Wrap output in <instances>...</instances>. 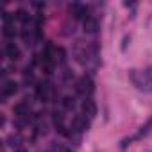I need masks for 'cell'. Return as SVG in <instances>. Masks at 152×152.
<instances>
[{
    "label": "cell",
    "mask_w": 152,
    "mask_h": 152,
    "mask_svg": "<svg viewBox=\"0 0 152 152\" xmlns=\"http://www.w3.org/2000/svg\"><path fill=\"white\" fill-rule=\"evenodd\" d=\"M129 79L140 91H145V93L152 91V79L148 77L147 70H131L129 72Z\"/></svg>",
    "instance_id": "obj_1"
},
{
    "label": "cell",
    "mask_w": 152,
    "mask_h": 152,
    "mask_svg": "<svg viewBox=\"0 0 152 152\" xmlns=\"http://www.w3.org/2000/svg\"><path fill=\"white\" fill-rule=\"evenodd\" d=\"M56 95H57V91H56L54 84L48 83V81L39 83L38 88H36V97H38L39 102H54L56 100Z\"/></svg>",
    "instance_id": "obj_2"
},
{
    "label": "cell",
    "mask_w": 152,
    "mask_h": 152,
    "mask_svg": "<svg viewBox=\"0 0 152 152\" xmlns=\"http://www.w3.org/2000/svg\"><path fill=\"white\" fill-rule=\"evenodd\" d=\"M95 91V83L90 75H83V77L77 81V93H81L83 97L90 99V95Z\"/></svg>",
    "instance_id": "obj_3"
},
{
    "label": "cell",
    "mask_w": 152,
    "mask_h": 152,
    "mask_svg": "<svg viewBox=\"0 0 152 152\" xmlns=\"http://www.w3.org/2000/svg\"><path fill=\"white\" fill-rule=\"evenodd\" d=\"M88 127H90V122H88V118L84 115L73 116V120H72V131H75V132H84V131H88Z\"/></svg>",
    "instance_id": "obj_4"
},
{
    "label": "cell",
    "mask_w": 152,
    "mask_h": 152,
    "mask_svg": "<svg viewBox=\"0 0 152 152\" xmlns=\"http://www.w3.org/2000/svg\"><path fill=\"white\" fill-rule=\"evenodd\" d=\"M13 113H15L16 118H29V120H32L31 106H29L27 102H20V104H16V106L13 107Z\"/></svg>",
    "instance_id": "obj_5"
},
{
    "label": "cell",
    "mask_w": 152,
    "mask_h": 152,
    "mask_svg": "<svg viewBox=\"0 0 152 152\" xmlns=\"http://www.w3.org/2000/svg\"><path fill=\"white\" fill-rule=\"evenodd\" d=\"M83 115L86 118H95V115H97V104L91 99H86L83 102Z\"/></svg>",
    "instance_id": "obj_6"
},
{
    "label": "cell",
    "mask_w": 152,
    "mask_h": 152,
    "mask_svg": "<svg viewBox=\"0 0 152 152\" xmlns=\"http://www.w3.org/2000/svg\"><path fill=\"white\" fill-rule=\"evenodd\" d=\"M84 32H88V34H95V32H99V20L97 18H93V16H88L86 20H84Z\"/></svg>",
    "instance_id": "obj_7"
},
{
    "label": "cell",
    "mask_w": 152,
    "mask_h": 152,
    "mask_svg": "<svg viewBox=\"0 0 152 152\" xmlns=\"http://www.w3.org/2000/svg\"><path fill=\"white\" fill-rule=\"evenodd\" d=\"M70 11H72V15H73L75 18H83V20L88 18V9H86V6H83V4H73V6L70 7Z\"/></svg>",
    "instance_id": "obj_8"
},
{
    "label": "cell",
    "mask_w": 152,
    "mask_h": 152,
    "mask_svg": "<svg viewBox=\"0 0 152 152\" xmlns=\"http://www.w3.org/2000/svg\"><path fill=\"white\" fill-rule=\"evenodd\" d=\"M6 143H7V147H11V148H20V147H22V143H23V138H22V134L13 132V134H9V136H7Z\"/></svg>",
    "instance_id": "obj_9"
},
{
    "label": "cell",
    "mask_w": 152,
    "mask_h": 152,
    "mask_svg": "<svg viewBox=\"0 0 152 152\" xmlns=\"http://www.w3.org/2000/svg\"><path fill=\"white\" fill-rule=\"evenodd\" d=\"M4 54H6V57H9V59H18L20 57V48L15 45V43H7L6 47H4Z\"/></svg>",
    "instance_id": "obj_10"
},
{
    "label": "cell",
    "mask_w": 152,
    "mask_h": 152,
    "mask_svg": "<svg viewBox=\"0 0 152 152\" xmlns=\"http://www.w3.org/2000/svg\"><path fill=\"white\" fill-rule=\"evenodd\" d=\"M16 91H18V84H16L15 81H6V83H4V86H2L4 97H11V95H15Z\"/></svg>",
    "instance_id": "obj_11"
},
{
    "label": "cell",
    "mask_w": 152,
    "mask_h": 152,
    "mask_svg": "<svg viewBox=\"0 0 152 152\" xmlns=\"http://www.w3.org/2000/svg\"><path fill=\"white\" fill-rule=\"evenodd\" d=\"M52 124L56 125V129L64 127V115H63L61 111H54V113H52Z\"/></svg>",
    "instance_id": "obj_12"
},
{
    "label": "cell",
    "mask_w": 152,
    "mask_h": 152,
    "mask_svg": "<svg viewBox=\"0 0 152 152\" xmlns=\"http://www.w3.org/2000/svg\"><path fill=\"white\" fill-rule=\"evenodd\" d=\"M15 16H16V20H20L23 25H27V23H31V16H29V13L25 11V9H18L16 13H15Z\"/></svg>",
    "instance_id": "obj_13"
},
{
    "label": "cell",
    "mask_w": 152,
    "mask_h": 152,
    "mask_svg": "<svg viewBox=\"0 0 152 152\" xmlns=\"http://www.w3.org/2000/svg\"><path fill=\"white\" fill-rule=\"evenodd\" d=\"M150 129H152V116L147 120V124H145V125H141V127H140V131H138L136 138H143V136H147V134L150 132Z\"/></svg>",
    "instance_id": "obj_14"
},
{
    "label": "cell",
    "mask_w": 152,
    "mask_h": 152,
    "mask_svg": "<svg viewBox=\"0 0 152 152\" xmlns=\"http://www.w3.org/2000/svg\"><path fill=\"white\" fill-rule=\"evenodd\" d=\"M63 107H64L66 111H72V109L75 107V100H73L72 97H64V99H63Z\"/></svg>",
    "instance_id": "obj_15"
},
{
    "label": "cell",
    "mask_w": 152,
    "mask_h": 152,
    "mask_svg": "<svg viewBox=\"0 0 152 152\" xmlns=\"http://www.w3.org/2000/svg\"><path fill=\"white\" fill-rule=\"evenodd\" d=\"M64 61V50L63 48H56L54 52V63H63Z\"/></svg>",
    "instance_id": "obj_16"
},
{
    "label": "cell",
    "mask_w": 152,
    "mask_h": 152,
    "mask_svg": "<svg viewBox=\"0 0 152 152\" xmlns=\"http://www.w3.org/2000/svg\"><path fill=\"white\" fill-rule=\"evenodd\" d=\"M127 43H129V36H125V38H124V45H122V50H125V48H127Z\"/></svg>",
    "instance_id": "obj_17"
},
{
    "label": "cell",
    "mask_w": 152,
    "mask_h": 152,
    "mask_svg": "<svg viewBox=\"0 0 152 152\" xmlns=\"http://www.w3.org/2000/svg\"><path fill=\"white\" fill-rule=\"evenodd\" d=\"M147 73H148V77L152 79V66H148V68H147Z\"/></svg>",
    "instance_id": "obj_18"
},
{
    "label": "cell",
    "mask_w": 152,
    "mask_h": 152,
    "mask_svg": "<svg viewBox=\"0 0 152 152\" xmlns=\"http://www.w3.org/2000/svg\"><path fill=\"white\" fill-rule=\"evenodd\" d=\"M61 152H73V150H72V148H63Z\"/></svg>",
    "instance_id": "obj_19"
},
{
    "label": "cell",
    "mask_w": 152,
    "mask_h": 152,
    "mask_svg": "<svg viewBox=\"0 0 152 152\" xmlns=\"http://www.w3.org/2000/svg\"><path fill=\"white\" fill-rule=\"evenodd\" d=\"M20 152H25V150H20Z\"/></svg>",
    "instance_id": "obj_20"
}]
</instances>
